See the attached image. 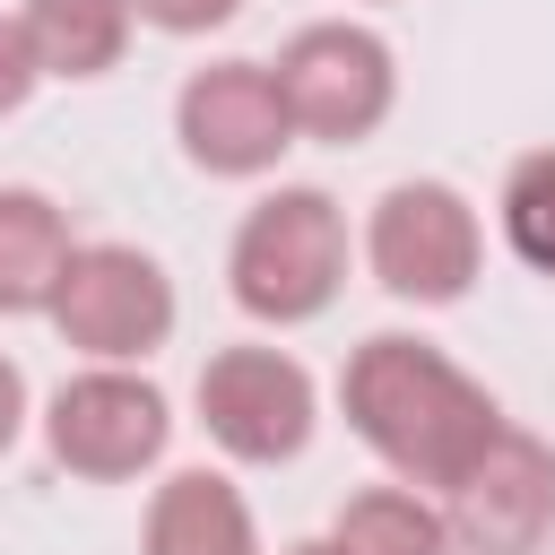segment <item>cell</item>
<instances>
[{
	"instance_id": "1",
	"label": "cell",
	"mask_w": 555,
	"mask_h": 555,
	"mask_svg": "<svg viewBox=\"0 0 555 555\" xmlns=\"http://www.w3.org/2000/svg\"><path fill=\"white\" fill-rule=\"evenodd\" d=\"M338 408H347L356 442H364L390 477L434 486V494L503 434L494 390L468 382L442 347H425V338H408V330H382V338H364V347L347 356Z\"/></svg>"
},
{
	"instance_id": "2",
	"label": "cell",
	"mask_w": 555,
	"mask_h": 555,
	"mask_svg": "<svg viewBox=\"0 0 555 555\" xmlns=\"http://www.w3.org/2000/svg\"><path fill=\"white\" fill-rule=\"evenodd\" d=\"M225 286L269 330L321 321L338 304V286H347V217H338V199L312 191V182H278L269 199H251L234 243H225Z\"/></svg>"
},
{
	"instance_id": "3",
	"label": "cell",
	"mask_w": 555,
	"mask_h": 555,
	"mask_svg": "<svg viewBox=\"0 0 555 555\" xmlns=\"http://www.w3.org/2000/svg\"><path fill=\"white\" fill-rule=\"evenodd\" d=\"M364 269L382 278V295L416 312L460 304L486 269V225L451 182H390L364 217Z\"/></svg>"
},
{
	"instance_id": "4",
	"label": "cell",
	"mask_w": 555,
	"mask_h": 555,
	"mask_svg": "<svg viewBox=\"0 0 555 555\" xmlns=\"http://www.w3.org/2000/svg\"><path fill=\"white\" fill-rule=\"evenodd\" d=\"M269 69H278V87H286L295 130L321 139V147L373 139V130L390 121V104H399V61H390V43H382L373 26H356V17L295 26Z\"/></svg>"
},
{
	"instance_id": "5",
	"label": "cell",
	"mask_w": 555,
	"mask_h": 555,
	"mask_svg": "<svg viewBox=\"0 0 555 555\" xmlns=\"http://www.w3.org/2000/svg\"><path fill=\"white\" fill-rule=\"evenodd\" d=\"M43 442H52V460H61L69 477L121 486V477H139V468L165 460L173 408H165V390H156L139 364H87V373H69V382L52 390Z\"/></svg>"
},
{
	"instance_id": "6",
	"label": "cell",
	"mask_w": 555,
	"mask_h": 555,
	"mask_svg": "<svg viewBox=\"0 0 555 555\" xmlns=\"http://www.w3.org/2000/svg\"><path fill=\"white\" fill-rule=\"evenodd\" d=\"M87 364H139L173 338V278L139 243H78L52 312H43Z\"/></svg>"
},
{
	"instance_id": "7",
	"label": "cell",
	"mask_w": 555,
	"mask_h": 555,
	"mask_svg": "<svg viewBox=\"0 0 555 555\" xmlns=\"http://www.w3.org/2000/svg\"><path fill=\"white\" fill-rule=\"evenodd\" d=\"M173 139L199 173L217 182H251V173H278V156L304 139L295 113H286V87L269 61H208L182 78L173 95Z\"/></svg>"
},
{
	"instance_id": "8",
	"label": "cell",
	"mask_w": 555,
	"mask_h": 555,
	"mask_svg": "<svg viewBox=\"0 0 555 555\" xmlns=\"http://www.w3.org/2000/svg\"><path fill=\"white\" fill-rule=\"evenodd\" d=\"M199 425L225 460L243 468H278L312 442L321 425V399H312V373L286 356V347H217L199 364Z\"/></svg>"
},
{
	"instance_id": "9",
	"label": "cell",
	"mask_w": 555,
	"mask_h": 555,
	"mask_svg": "<svg viewBox=\"0 0 555 555\" xmlns=\"http://www.w3.org/2000/svg\"><path fill=\"white\" fill-rule=\"evenodd\" d=\"M442 520L460 555H538L555 529V451L520 425H503L451 486H442Z\"/></svg>"
},
{
	"instance_id": "10",
	"label": "cell",
	"mask_w": 555,
	"mask_h": 555,
	"mask_svg": "<svg viewBox=\"0 0 555 555\" xmlns=\"http://www.w3.org/2000/svg\"><path fill=\"white\" fill-rule=\"evenodd\" d=\"M139 555H260V529H251L243 486L217 477V468H173L147 494Z\"/></svg>"
},
{
	"instance_id": "11",
	"label": "cell",
	"mask_w": 555,
	"mask_h": 555,
	"mask_svg": "<svg viewBox=\"0 0 555 555\" xmlns=\"http://www.w3.org/2000/svg\"><path fill=\"white\" fill-rule=\"evenodd\" d=\"M69 260H78V234H69L61 199L0 182V312H52Z\"/></svg>"
},
{
	"instance_id": "12",
	"label": "cell",
	"mask_w": 555,
	"mask_h": 555,
	"mask_svg": "<svg viewBox=\"0 0 555 555\" xmlns=\"http://www.w3.org/2000/svg\"><path fill=\"white\" fill-rule=\"evenodd\" d=\"M17 26L43 61V78H104L130 52V0H17Z\"/></svg>"
},
{
	"instance_id": "13",
	"label": "cell",
	"mask_w": 555,
	"mask_h": 555,
	"mask_svg": "<svg viewBox=\"0 0 555 555\" xmlns=\"http://www.w3.org/2000/svg\"><path fill=\"white\" fill-rule=\"evenodd\" d=\"M330 538H338L347 555H460L442 503H434L425 486H408V477H399V486H364V494H347L338 520H330Z\"/></svg>"
},
{
	"instance_id": "14",
	"label": "cell",
	"mask_w": 555,
	"mask_h": 555,
	"mask_svg": "<svg viewBox=\"0 0 555 555\" xmlns=\"http://www.w3.org/2000/svg\"><path fill=\"white\" fill-rule=\"evenodd\" d=\"M494 217H503V243H512L529 269L555 278V147L512 156V173H503V191H494Z\"/></svg>"
},
{
	"instance_id": "15",
	"label": "cell",
	"mask_w": 555,
	"mask_h": 555,
	"mask_svg": "<svg viewBox=\"0 0 555 555\" xmlns=\"http://www.w3.org/2000/svg\"><path fill=\"white\" fill-rule=\"evenodd\" d=\"M35 87H43V61H35V43H26L17 9H0V121H9Z\"/></svg>"
},
{
	"instance_id": "16",
	"label": "cell",
	"mask_w": 555,
	"mask_h": 555,
	"mask_svg": "<svg viewBox=\"0 0 555 555\" xmlns=\"http://www.w3.org/2000/svg\"><path fill=\"white\" fill-rule=\"evenodd\" d=\"M243 0H130V17L139 26H156V35H208V26H225Z\"/></svg>"
},
{
	"instance_id": "17",
	"label": "cell",
	"mask_w": 555,
	"mask_h": 555,
	"mask_svg": "<svg viewBox=\"0 0 555 555\" xmlns=\"http://www.w3.org/2000/svg\"><path fill=\"white\" fill-rule=\"evenodd\" d=\"M17 434H26V373L0 356V451H9Z\"/></svg>"
},
{
	"instance_id": "18",
	"label": "cell",
	"mask_w": 555,
	"mask_h": 555,
	"mask_svg": "<svg viewBox=\"0 0 555 555\" xmlns=\"http://www.w3.org/2000/svg\"><path fill=\"white\" fill-rule=\"evenodd\" d=\"M286 555H347V546H338V538H295Z\"/></svg>"
}]
</instances>
